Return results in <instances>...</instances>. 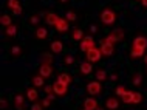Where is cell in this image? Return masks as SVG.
Masks as SVG:
<instances>
[{"label":"cell","instance_id":"44dd1931","mask_svg":"<svg viewBox=\"0 0 147 110\" xmlns=\"http://www.w3.org/2000/svg\"><path fill=\"white\" fill-rule=\"evenodd\" d=\"M133 93H135V92H132V90H127L124 95L121 96L122 103H124V104H132V101H133Z\"/></svg>","mask_w":147,"mask_h":110},{"label":"cell","instance_id":"f6af8a7d","mask_svg":"<svg viewBox=\"0 0 147 110\" xmlns=\"http://www.w3.org/2000/svg\"><path fill=\"white\" fill-rule=\"evenodd\" d=\"M144 62H146V65H147V56H144Z\"/></svg>","mask_w":147,"mask_h":110},{"label":"cell","instance_id":"7a4b0ae2","mask_svg":"<svg viewBox=\"0 0 147 110\" xmlns=\"http://www.w3.org/2000/svg\"><path fill=\"white\" fill-rule=\"evenodd\" d=\"M101 22L104 23L105 26H112L115 22H116V13L112 9V8H105L101 13Z\"/></svg>","mask_w":147,"mask_h":110},{"label":"cell","instance_id":"6da1fadb","mask_svg":"<svg viewBox=\"0 0 147 110\" xmlns=\"http://www.w3.org/2000/svg\"><path fill=\"white\" fill-rule=\"evenodd\" d=\"M99 48H101V51H102V56L110 57V56H113V53H115V42L109 36H105L101 40V47H99Z\"/></svg>","mask_w":147,"mask_h":110},{"label":"cell","instance_id":"d6a6232c","mask_svg":"<svg viewBox=\"0 0 147 110\" xmlns=\"http://www.w3.org/2000/svg\"><path fill=\"white\" fill-rule=\"evenodd\" d=\"M11 53H13V56H20V54H22V48L19 45H14L13 48H11Z\"/></svg>","mask_w":147,"mask_h":110},{"label":"cell","instance_id":"b9f144b4","mask_svg":"<svg viewBox=\"0 0 147 110\" xmlns=\"http://www.w3.org/2000/svg\"><path fill=\"white\" fill-rule=\"evenodd\" d=\"M47 98H48V99H51V101H54L57 98V95H54V93H50V95H47Z\"/></svg>","mask_w":147,"mask_h":110},{"label":"cell","instance_id":"7dc6e473","mask_svg":"<svg viewBox=\"0 0 147 110\" xmlns=\"http://www.w3.org/2000/svg\"><path fill=\"white\" fill-rule=\"evenodd\" d=\"M61 2H68V0H61Z\"/></svg>","mask_w":147,"mask_h":110},{"label":"cell","instance_id":"ab89813d","mask_svg":"<svg viewBox=\"0 0 147 110\" xmlns=\"http://www.w3.org/2000/svg\"><path fill=\"white\" fill-rule=\"evenodd\" d=\"M22 13H23V8H22V6H19V8H16V9L13 11V14H14V16H20Z\"/></svg>","mask_w":147,"mask_h":110},{"label":"cell","instance_id":"bcb514c9","mask_svg":"<svg viewBox=\"0 0 147 110\" xmlns=\"http://www.w3.org/2000/svg\"><path fill=\"white\" fill-rule=\"evenodd\" d=\"M96 110H104V109H102V107H98V109H96Z\"/></svg>","mask_w":147,"mask_h":110},{"label":"cell","instance_id":"3957f363","mask_svg":"<svg viewBox=\"0 0 147 110\" xmlns=\"http://www.w3.org/2000/svg\"><path fill=\"white\" fill-rule=\"evenodd\" d=\"M87 93H88L90 96H99L102 93V82L99 81H91L87 84Z\"/></svg>","mask_w":147,"mask_h":110},{"label":"cell","instance_id":"74e56055","mask_svg":"<svg viewBox=\"0 0 147 110\" xmlns=\"http://www.w3.org/2000/svg\"><path fill=\"white\" fill-rule=\"evenodd\" d=\"M65 64H67V65H73V64H74V57H73V56H67V57H65Z\"/></svg>","mask_w":147,"mask_h":110},{"label":"cell","instance_id":"603a6c76","mask_svg":"<svg viewBox=\"0 0 147 110\" xmlns=\"http://www.w3.org/2000/svg\"><path fill=\"white\" fill-rule=\"evenodd\" d=\"M57 79H59V81H62L63 84H67V85H70L71 82H73V78H71L68 73H61V74L57 76Z\"/></svg>","mask_w":147,"mask_h":110},{"label":"cell","instance_id":"7402d4cb","mask_svg":"<svg viewBox=\"0 0 147 110\" xmlns=\"http://www.w3.org/2000/svg\"><path fill=\"white\" fill-rule=\"evenodd\" d=\"M36 37L40 39V40H43V39L48 37V31H47V28H43V26H39V28L36 30Z\"/></svg>","mask_w":147,"mask_h":110},{"label":"cell","instance_id":"836d02e7","mask_svg":"<svg viewBox=\"0 0 147 110\" xmlns=\"http://www.w3.org/2000/svg\"><path fill=\"white\" fill-rule=\"evenodd\" d=\"M39 20H40L39 16H31V17H30V23H31V25H37Z\"/></svg>","mask_w":147,"mask_h":110},{"label":"cell","instance_id":"ac0fdd59","mask_svg":"<svg viewBox=\"0 0 147 110\" xmlns=\"http://www.w3.org/2000/svg\"><path fill=\"white\" fill-rule=\"evenodd\" d=\"M79 70H81V73H82V74H85V76H87V74H90L91 72H93L91 62H88V61H87V62H82L81 67H79Z\"/></svg>","mask_w":147,"mask_h":110},{"label":"cell","instance_id":"ffe728a7","mask_svg":"<svg viewBox=\"0 0 147 110\" xmlns=\"http://www.w3.org/2000/svg\"><path fill=\"white\" fill-rule=\"evenodd\" d=\"M40 65H53V56L50 53L40 54Z\"/></svg>","mask_w":147,"mask_h":110},{"label":"cell","instance_id":"d6986e66","mask_svg":"<svg viewBox=\"0 0 147 110\" xmlns=\"http://www.w3.org/2000/svg\"><path fill=\"white\" fill-rule=\"evenodd\" d=\"M62 50H63V44L61 40H53L51 42V51H53L54 54L62 53Z\"/></svg>","mask_w":147,"mask_h":110},{"label":"cell","instance_id":"4316f807","mask_svg":"<svg viewBox=\"0 0 147 110\" xmlns=\"http://www.w3.org/2000/svg\"><path fill=\"white\" fill-rule=\"evenodd\" d=\"M6 6L9 8L11 11H14L16 8H19V6H22V5H20V2H19V0H6Z\"/></svg>","mask_w":147,"mask_h":110},{"label":"cell","instance_id":"7c38bea8","mask_svg":"<svg viewBox=\"0 0 147 110\" xmlns=\"http://www.w3.org/2000/svg\"><path fill=\"white\" fill-rule=\"evenodd\" d=\"M144 51L146 50H142V48H138V47H133L132 45V48H130V57L132 59H141L142 56H144Z\"/></svg>","mask_w":147,"mask_h":110},{"label":"cell","instance_id":"7bdbcfd3","mask_svg":"<svg viewBox=\"0 0 147 110\" xmlns=\"http://www.w3.org/2000/svg\"><path fill=\"white\" fill-rule=\"evenodd\" d=\"M110 79H112V81H116V79H118V74H116V73L110 74Z\"/></svg>","mask_w":147,"mask_h":110},{"label":"cell","instance_id":"8fae6325","mask_svg":"<svg viewBox=\"0 0 147 110\" xmlns=\"http://www.w3.org/2000/svg\"><path fill=\"white\" fill-rule=\"evenodd\" d=\"M39 74L43 76L45 79H48V78H51V74H53V67H51V65H40V68H39Z\"/></svg>","mask_w":147,"mask_h":110},{"label":"cell","instance_id":"5bb4252c","mask_svg":"<svg viewBox=\"0 0 147 110\" xmlns=\"http://www.w3.org/2000/svg\"><path fill=\"white\" fill-rule=\"evenodd\" d=\"M133 47H138V48H142L146 50L147 48V37L144 36H136L133 40Z\"/></svg>","mask_w":147,"mask_h":110},{"label":"cell","instance_id":"ba28073f","mask_svg":"<svg viewBox=\"0 0 147 110\" xmlns=\"http://www.w3.org/2000/svg\"><path fill=\"white\" fill-rule=\"evenodd\" d=\"M98 107H99V104H98V101L94 96H90V98H87V99H84V109L85 110H96Z\"/></svg>","mask_w":147,"mask_h":110},{"label":"cell","instance_id":"d4e9b609","mask_svg":"<svg viewBox=\"0 0 147 110\" xmlns=\"http://www.w3.org/2000/svg\"><path fill=\"white\" fill-rule=\"evenodd\" d=\"M0 23H2L3 26H9V25H13V19H11V16H8V14H2Z\"/></svg>","mask_w":147,"mask_h":110},{"label":"cell","instance_id":"2e32d148","mask_svg":"<svg viewBox=\"0 0 147 110\" xmlns=\"http://www.w3.org/2000/svg\"><path fill=\"white\" fill-rule=\"evenodd\" d=\"M45 20H47V25L56 26V23H57V20H59V16L54 14V13H48V14L45 16Z\"/></svg>","mask_w":147,"mask_h":110},{"label":"cell","instance_id":"9c48e42d","mask_svg":"<svg viewBox=\"0 0 147 110\" xmlns=\"http://www.w3.org/2000/svg\"><path fill=\"white\" fill-rule=\"evenodd\" d=\"M118 107H119L118 98L110 96V98H107V99H105V109H107V110H116Z\"/></svg>","mask_w":147,"mask_h":110},{"label":"cell","instance_id":"e0dca14e","mask_svg":"<svg viewBox=\"0 0 147 110\" xmlns=\"http://www.w3.org/2000/svg\"><path fill=\"white\" fill-rule=\"evenodd\" d=\"M31 82H33V85H34L36 88H39V87H45V78L40 76V74H37V76H33Z\"/></svg>","mask_w":147,"mask_h":110},{"label":"cell","instance_id":"4dcf8cb0","mask_svg":"<svg viewBox=\"0 0 147 110\" xmlns=\"http://www.w3.org/2000/svg\"><path fill=\"white\" fill-rule=\"evenodd\" d=\"M141 101H142V95H141L140 92H135V93H133V101H132V104L136 105V104H140Z\"/></svg>","mask_w":147,"mask_h":110},{"label":"cell","instance_id":"681fc988","mask_svg":"<svg viewBox=\"0 0 147 110\" xmlns=\"http://www.w3.org/2000/svg\"><path fill=\"white\" fill-rule=\"evenodd\" d=\"M82 110H85V109H82Z\"/></svg>","mask_w":147,"mask_h":110},{"label":"cell","instance_id":"4fadbf2b","mask_svg":"<svg viewBox=\"0 0 147 110\" xmlns=\"http://www.w3.org/2000/svg\"><path fill=\"white\" fill-rule=\"evenodd\" d=\"M26 99H30L31 103H36V101L39 99V92L36 87H30L26 90Z\"/></svg>","mask_w":147,"mask_h":110},{"label":"cell","instance_id":"e575fe53","mask_svg":"<svg viewBox=\"0 0 147 110\" xmlns=\"http://www.w3.org/2000/svg\"><path fill=\"white\" fill-rule=\"evenodd\" d=\"M31 110H43L42 103H40V104H39V103H33V105H31Z\"/></svg>","mask_w":147,"mask_h":110},{"label":"cell","instance_id":"83f0119b","mask_svg":"<svg viewBox=\"0 0 147 110\" xmlns=\"http://www.w3.org/2000/svg\"><path fill=\"white\" fill-rule=\"evenodd\" d=\"M84 37L85 36H84V31H82V30L76 28V30L73 31V39H74V40H82Z\"/></svg>","mask_w":147,"mask_h":110},{"label":"cell","instance_id":"cb8c5ba5","mask_svg":"<svg viewBox=\"0 0 147 110\" xmlns=\"http://www.w3.org/2000/svg\"><path fill=\"white\" fill-rule=\"evenodd\" d=\"M5 34H6L8 37H14L16 34H17V26H16L14 23H13V25H9V26H6Z\"/></svg>","mask_w":147,"mask_h":110},{"label":"cell","instance_id":"60d3db41","mask_svg":"<svg viewBox=\"0 0 147 110\" xmlns=\"http://www.w3.org/2000/svg\"><path fill=\"white\" fill-rule=\"evenodd\" d=\"M90 33L91 34H96L98 33V26L96 25H90Z\"/></svg>","mask_w":147,"mask_h":110},{"label":"cell","instance_id":"8d00e7d4","mask_svg":"<svg viewBox=\"0 0 147 110\" xmlns=\"http://www.w3.org/2000/svg\"><path fill=\"white\" fill-rule=\"evenodd\" d=\"M42 105H43V109H48L50 105H51V99H48V98H45V99L42 101Z\"/></svg>","mask_w":147,"mask_h":110},{"label":"cell","instance_id":"c3c4849f","mask_svg":"<svg viewBox=\"0 0 147 110\" xmlns=\"http://www.w3.org/2000/svg\"><path fill=\"white\" fill-rule=\"evenodd\" d=\"M133 2H141V0H133Z\"/></svg>","mask_w":147,"mask_h":110},{"label":"cell","instance_id":"ee69618b","mask_svg":"<svg viewBox=\"0 0 147 110\" xmlns=\"http://www.w3.org/2000/svg\"><path fill=\"white\" fill-rule=\"evenodd\" d=\"M141 5L144 8H147V0H141Z\"/></svg>","mask_w":147,"mask_h":110},{"label":"cell","instance_id":"8992f818","mask_svg":"<svg viewBox=\"0 0 147 110\" xmlns=\"http://www.w3.org/2000/svg\"><path fill=\"white\" fill-rule=\"evenodd\" d=\"M67 88H68V85L63 84L62 81H59V79L54 81V84H53V93H54V95H57V96H65V95H67Z\"/></svg>","mask_w":147,"mask_h":110},{"label":"cell","instance_id":"1f68e13d","mask_svg":"<svg viewBox=\"0 0 147 110\" xmlns=\"http://www.w3.org/2000/svg\"><path fill=\"white\" fill-rule=\"evenodd\" d=\"M125 92H127V88L124 87V85H118V87L115 88V93H116V96H122Z\"/></svg>","mask_w":147,"mask_h":110},{"label":"cell","instance_id":"d590c367","mask_svg":"<svg viewBox=\"0 0 147 110\" xmlns=\"http://www.w3.org/2000/svg\"><path fill=\"white\" fill-rule=\"evenodd\" d=\"M0 109H2V110L8 109V101L5 99V98H2V101H0Z\"/></svg>","mask_w":147,"mask_h":110},{"label":"cell","instance_id":"f546056e","mask_svg":"<svg viewBox=\"0 0 147 110\" xmlns=\"http://www.w3.org/2000/svg\"><path fill=\"white\" fill-rule=\"evenodd\" d=\"M65 19L68 22H74L78 19V14L74 13V11H67V14H65Z\"/></svg>","mask_w":147,"mask_h":110},{"label":"cell","instance_id":"9a60e30c","mask_svg":"<svg viewBox=\"0 0 147 110\" xmlns=\"http://www.w3.org/2000/svg\"><path fill=\"white\" fill-rule=\"evenodd\" d=\"M14 107H16V110H23L25 109V98H23L20 93L14 96Z\"/></svg>","mask_w":147,"mask_h":110},{"label":"cell","instance_id":"30bf717a","mask_svg":"<svg viewBox=\"0 0 147 110\" xmlns=\"http://www.w3.org/2000/svg\"><path fill=\"white\" fill-rule=\"evenodd\" d=\"M54 28H56L59 33H65V31H68V20H67L65 17H59V20H57Z\"/></svg>","mask_w":147,"mask_h":110},{"label":"cell","instance_id":"484cf974","mask_svg":"<svg viewBox=\"0 0 147 110\" xmlns=\"http://www.w3.org/2000/svg\"><path fill=\"white\" fill-rule=\"evenodd\" d=\"M105 79H107V72H105V68L96 70V81L102 82V81H105Z\"/></svg>","mask_w":147,"mask_h":110},{"label":"cell","instance_id":"f35d334b","mask_svg":"<svg viewBox=\"0 0 147 110\" xmlns=\"http://www.w3.org/2000/svg\"><path fill=\"white\" fill-rule=\"evenodd\" d=\"M43 88H45V93H47V95H50V93H53V85H47L45 84V87H43Z\"/></svg>","mask_w":147,"mask_h":110},{"label":"cell","instance_id":"f1b7e54d","mask_svg":"<svg viewBox=\"0 0 147 110\" xmlns=\"http://www.w3.org/2000/svg\"><path fill=\"white\" fill-rule=\"evenodd\" d=\"M141 81H142V73L138 72V73L132 78V84H133V85H141Z\"/></svg>","mask_w":147,"mask_h":110},{"label":"cell","instance_id":"52a82bcc","mask_svg":"<svg viewBox=\"0 0 147 110\" xmlns=\"http://www.w3.org/2000/svg\"><path fill=\"white\" fill-rule=\"evenodd\" d=\"M124 30H121V28H118V30H113L112 33L109 34V37L112 39V40L116 44V42H121V40H124Z\"/></svg>","mask_w":147,"mask_h":110},{"label":"cell","instance_id":"277c9868","mask_svg":"<svg viewBox=\"0 0 147 110\" xmlns=\"http://www.w3.org/2000/svg\"><path fill=\"white\" fill-rule=\"evenodd\" d=\"M85 54H87V61L91 62V64H96V62H99L102 57H104V56H102L101 48H98V47H94V48L88 50Z\"/></svg>","mask_w":147,"mask_h":110},{"label":"cell","instance_id":"5b68a950","mask_svg":"<svg viewBox=\"0 0 147 110\" xmlns=\"http://www.w3.org/2000/svg\"><path fill=\"white\" fill-rule=\"evenodd\" d=\"M94 47H96V42H94V39L91 37V36H85V37L81 40V45H79V48H81V51L87 53L88 50L94 48Z\"/></svg>","mask_w":147,"mask_h":110}]
</instances>
